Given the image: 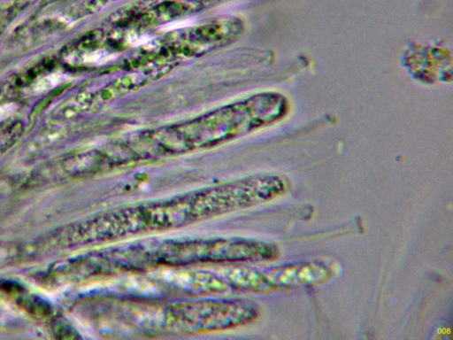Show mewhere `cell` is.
<instances>
[{"mask_svg":"<svg viewBox=\"0 0 453 340\" xmlns=\"http://www.w3.org/2000/svg\"><path fill=\"white\" fill-rule=\"evenodd\" d=\"M285 176L256 174L174 195L117 205L72 225L68 243L101 246L132 238L162 235L238 212L283 196Z\"/></svg>","mask_w":453,"mask_h":340,"instance_id":"cell-1","label":"cell"},{"mask_svg":"<svg viewBox=\"0 0 453 340\" xmlns=\"http://www.w3.org/2000/svg\"><path fill=\"white\" fill-rule=\"evenodd\" d=\"M288 110L282 93L257 92L187 120L118 135L88 150L89 167L101 175L211 150L280 121Z\"/></svg>","mask_w":453,"mask_h":340,"instance_id":"cell-2","label":"cell"},{"mask_svg":"<svg viewBox=\"0 0 453 340\" xmlns=\"http://www.w3.org/2000/svg\"><path fill=\"white\" fill-rule=\"evenodd\" d=\"M97 247L73 263L75 277L114 280L165 268L265 262L279 255L271 242L237 236L156 235Z\"/></svg>","mask_w":453,"mask_h":340,"instance_id":"cell-3","label":"cell"},{"mask_svg":"<svg viewBox=\"0 0 453 340\" xmlns=\"http://www.w3.org/2000/svg\"><path fill=\"white\" fill-rule=\"evenodd\" d=\"M258 304L229 297H143L113 293L96 305V321L113 336L211 334L248 326Z\"/></svg>","mask_w":453,"mask_h":340,"instance_id":"cell-4","label":"cell"},{"mask_svg":"<svg viewBox=\"0 0 453 340\" xmlns=\"http://www.w3.org/2000/svg\"><path fill=\"white\" fill-rule=\"evenodd\" d=\"M178 287L188 297H229L273 291L265 268L242 264L183 267L178 274Z\"/></svg>","mask_w":453,"mask_h":340,"instance_id":"cell-5","label":"cell"},{"mask_svg":"<svg viewBox=\"0 0 453 340\" xmlns=\"http://www.w3.org/2000/svg\"><path fill=\"white\" fill-rule=\"evenodd\" d=\"M265 271L273 291L318 286L332 276L330 268L319 262L286 264L265 268Z\"/></svg>","mask_w":453,"mask_h":340,"instance_id":"cell-6","label":"cell"},{"mask_svg":"<svg viewBox=\"0 0 453 340\" xmlns=\"http://www.w3.org/2000/svg\"><path fill=\"white\" fill-rule=\"evenodd\" d=\"M62 78L63 77L58 74L47 77L44 81H42L36 85V90L41 92L45 89H49L51 87H54L56 84L59 83Z\"/></svg>","mask_w":453,"mask_h":340,"instance_id":"cell-7","label":"cell"},{"mask_svg":"<svg viewBox=\"0 0 453 340\" xmlns=\"http://www.w3.org/2000/svg\"><path fill=\"white\" fill-rule=\"evenodd\" d=\"M15 104H5L0 106V121L9 118L16 110Z\"/></svg>","mask_w":453,"mask_h":340,"instance_id":"cell-8","label":"cell"}]
</instances>
